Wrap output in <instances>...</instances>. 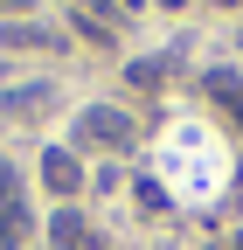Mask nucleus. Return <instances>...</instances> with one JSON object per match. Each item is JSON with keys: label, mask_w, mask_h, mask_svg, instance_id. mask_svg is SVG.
Segmentation results:
<instances>
[{"label": "nucleus", "mask_w": 243, "mask_h": 250, "mask_svg": "<svg viewBox=\"0 0 243 250\" xmlns=\"http://www.w3.org/2000/svg\"><path fill=\"white\" fill-rule=\"evenodd\" d=\"M42 181L56 188V195H77V188H83V167H77V153L49 146V153H42Z\"/></svg>", "instance_id": "7ed1b4c3"}, {"label": "nucleus", "mask_w": 243, "mask_h": 250, "mask_svg": "<svg viewBox=\"0 0 243 250\" xmlns=\"http://www.w3.org/2000/svg\"><path fill=\"white\" fill-rule=\"evenodd\" d=\"M77 146H132V118L111 111V104H90L77 118Z\"/></svg>", "instance_id": "f257e3e1"}, {"label": "nucleus", "mask_w": 243, "mask_h": 250, "mask_svg": "<svg viewBox=\"0 0 243 250\" xmlns=\"http://www.w3.org/2000/svg\"><path fill=\"white\" fill-rule=\"evenodd\" d=\"M14 202H21V195H14V174H7V160H0V215H7Z\"/></svg>", "instance_id": "0eeeda50"}, {"label": "nucleus", "mask_w": 243, "mask_h": 250, "mask_svg": "<svg viewBox=\"0 0 243 250\" xmlns=\"http://www.w3.org/2000/svg\"><path fill=\"white\" fill-rule=\"evenodd\" d=\"M49 104H56L49 83H14V90H0V111H7V118H42Z\"/></svg>", "instance_id": "f03ea898"}, {"label": "nucleus", "mask_w": 243, "mask_h": 250, "mask_svg": "<svg viewBox=\"0 0 243 250\" xmlns=\"http://www.w3.org/2000/svg\"><path fill=\"white\" fill-rule=\"evenodd\" d=\"M49 236H56V250H90V229H83V215H56V223H49Z\"/></svg>", "instance_id": "20e7f679"}, {"label": "nucleus", "mask_w": 243, "mask_h": 250, "mask_svg": "<svg viewBox=\"0 0 243 250\" xmlns=\"http://www.w3.org/2000/svg\"><path fill=\"white\" fill-rule=\"evenodd\" d=\"M0 7H28V0H0Z\"/></svg>", "instance_id": "6e6552de"}, {"label": "nucleus", "mask_w": 243, "mask_h": 250, "mask_svg": "<svg viewBox=\"0 0 243 250\" xmlns=\"http://www.w3.org/2000/svg\"><path fill=\"white\" fill-rule=\"evenodd\" d=\"M236 250H243V236H236Z\"/></svg>", "instance_id": "9b49d317"}, {"label": "nucleus", "mask_w": 243, "mask_h": 250, "mask_svg": "<svg viewBox=\"0 0 243 250\" xmlns=\"http://www.w3.org/2000/svg\"><path fill=\"white\" fill-rule=\"evenodd\" d=\"M167 7H181V0H167Z\"/></svg>", "instance_id": "9d476101"}, {"label": "nucleus", "mask_w": 243, "mask_h": 250, "mask_svg": "<svg viewBox=\"0 0 243 250\" xmlns=\"http://www.w3.org/2000/svg\"><path fill=\"white\" fill-rule=\"evenodd\" d=\"M77 7H90V14H98V0H77Z\"/></svg>", "instance_id": "1a4fd4ad"}, {"label": "nucleus", "mask_w": 243, "mask_h": 250, "mask_svg": "<svg viewBox=\"0 0 243 250\" xmlns=\"http://www.w3.org/2000/svg\"><path fill=\"white\" fill-rule=\"evenodd\" d=\"M125 7H132V0H125Z\"/></svg>", "instance_id": "ddd939ff"}, {"label": "nucleus", "mask_w": 243, "mask_h": 250, "mask_svg": "<svg viewBox=\"0 0 243 250\" xmlns=\"http://www.w3.org/2000/svg\"><path fill=\"white\" fill-rule=\"evenodd\" d=\"M125 77H132V83H160V77H167V62H160V56H146V62H132Z\"/></svg>", "instance_id": "423d86ee"}, {"label": "nucleus", "mask_w": 243, "mask_h": 250, "mask_svg": "<svg viewBox=\"0 0 243 250\" xmlns=\"http://www.w3.org/2000/svg\"><path fill=\"white\" fill-rule=\"evenodd\" d=\"M7 42H14V49H49L56 35H49V28H35V21H14V28H7Z\"/></svg>", "instance_id": "39448f33"}, {"label": "nucleus", "mask_w": 243, "mask_h": 250, "mask_svg": "<svg viewBox=\"0 0 243 250\" xmlns=\"http://www.w3.org/2000/svg\"><path fill=\"white\" fill-rule=\"evenodd\" d=\"M223 7H229V0H223Z\"/></svg>", "instance_id": "f8f14e48"}]
</instances>
